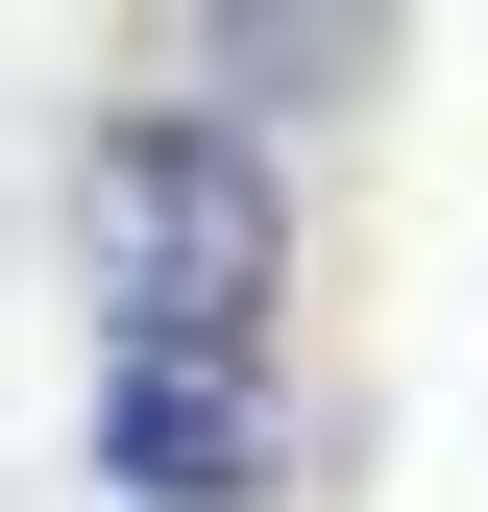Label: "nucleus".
I'll return each instance as SVG.
<instances>
[{"label": "nucleus", "instance_id": "obj_1", "mask_svg": "<svg viewBox=\"0 0 488 512\" xmlns=\"http://www.w3.org/2000/svg\"><path fill=\"white\" fill-rule=\"evenodd\" d=\"M74 317L98 366H269L293 317V147L220 98H122L74 147Z\"/></svg>", "mask_w": 488, "mask_h": 512}]
</instances>
